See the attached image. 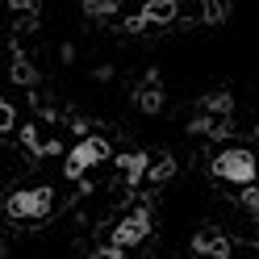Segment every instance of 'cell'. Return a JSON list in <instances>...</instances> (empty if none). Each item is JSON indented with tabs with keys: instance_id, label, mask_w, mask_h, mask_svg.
Returning a JSON list of instances; mask_svg holds the SVG:
<instances>
[{
	"instance_id": "cell-1",
	"label": "cell",
	"mask_w": 259,
	"mask_h": 259,
	"mask_svg": "<svg viewBox=\"0 0 259 259\" xmlns=\"http://www.w3.org/2000/svg\"><path fill=\"white\" fill-rule=\"evenodd\" d=\"M209 171H213L218 180H226V184L251 188V184L259 180V159H255V151H247V147H222L213 159H209Z\"/></svg>"
},
{
	"instance_id": "cell-2",
	"label": "cell",
	"mask_w": 259,
	"mask_h": 259,
	"mask_svg": "<svg viewBox=\"0 0 259 259\" xmlns=\"http://www.w3.org/2000/svg\"><path fill=\"white\" fill-rule=\"evenodd\" d=\"M55 209V188L51 184H29V188H13L5 197V213L13 222H46Z\"/></svg>"
},
{
	"instance_id": "cell-3",
	"label": "cell",
	"mask_w": 259,
	"mask_h": 259,
	"mask_svg": "<svg viewBox=\"0 0 259 259\" xmlns=\"http://www.w3.org/2000/svg\"><path fill=\"white\" fill-rule=\"evenodd\" d=\"M105 159H109V142L105 138H84V142H75V147L67 151L63 176H67V180H79L84 171H92L96 163H105Z\"/></svg>"
},
{
	"instance_id": "cell-4",
	"label": "cell",
	"mask_w": 259,
	"mask_h": 259,
	"mask_svg": "<svg viewBox=\"0 0 259 259\" xmlns=\"http://www.w3.org/2000/svg\"><path fill=\"white\" fill-rule=\"evenodd\" d=\"M151 234V209H134L117 222V230L109 234V255H121L125 247H138L142 238Z\"/></svg>"
},
{
	"instance_id": "cell-5",
	"label": "cell",
	"mask_w": 259,
	"mask_h": 259,
	"mask_svg": "<svg viewBox=\"0 0 259 259\" xmlns=\"http://www.w3.org/2000/svg\"><path fill=\"white\" fill-rule=\"evenodd\" d=\"M176 13H180V0H147V5L138 9V17H130V21H125V29L134 34V29L167 25V21H176Z\"/></svg>"
},
{
	"instance_id": "cell-6",
	"label": "cell",
	"mask_w": 259,
	"mask_h": 259,
	"mask_svg": "<svg viewBox=\"0 0 259 259\" xmlns=\"http://www.w3.org/2000/svg\"><path fill=\"white\" fill-rule=\"evenodd\" d=\"M192 251H197V255H213V259H230L234 255V242L226 238L222 230H197V234H192Z\"/></svg>"
},
{
	"instance_id": "cell-7",
	"label": "cell",
	"mask_w": 259,
	"mask_h": 259,
	"mask_svg": "<svg viewBox=\"0 0 259 259\" xmlns=\"http://www.w3.org/2000/svg\"><path fill=\"white\" fill-rule=\"evenodd\" d=\"M121 171H125V184H142L147 180V155H125Z\"/></svg>"
},
{
	"instance_id": "cell-8",
	"label": "cell",
	"mask_w": 259,
	"mask_h": 259,
	"mask_svg": "<svg viewBox=\"0 0 259 259\" xmlns=\"http://www.w3.org/2000/svg\"><path fill=\"white\" fill-rule=\"evenodd\" d=\"M138 105L147 109V113H159V105H163V92H159V84H155V79H151V84L138 92Z\"/></svg>"
},
{
	"instance_id": "cell-9",
	"label": "cell",
	"mask_w": 259,
	"mask_h": 259,
	"mask_svg": "<svg viewBox=\"0 0 259 259\" xmlns=\"http://www.w3.org/2000/svg\"><path fill=\"white\" fill-rule=\"evenodd\" d=\"M167 176H176V159H159V163L147 171V184H159V180H167Z\"/></svg>"
},
{
	"instance_id": "cell-10",
	"label": "cell",
	"mask_w": 259,
	"mask_h": 259,
	"mask_svg": "<svg viewBox=\"0 0 259 259\" xmlns=\"http://www.w3.org/2000/svg\"><path fill=\"white\" fill-rule=\"evenodd\" d=\"M84 13L88 17H109V13H117V0H84Z\"/></svg>"
},
{
	"instance_id": "cell-11",
	"label": "cell",
	"mask_w": 259,
	"mask_h": 259,
	"mask_svg": "<svg viewBox=\"0 0 259 259\" xmlns=\"http://www.w3.org/2000/svg\"><path fill=\"white\" fill-rule=\"evenodd\" d=\"M201 13H205V21H226V0H201Z\"/></svg>"
},
{
	"instance_id": "cell-12",
	"label": "cell",
	"mask_w": 259,
	"mask_h": 259,
	"mask_svg": "<svg viewBox=\"0 0 259 259\" xmlns=\"http://www.w3.org/2000/svg\"><path fill=\"white\" fill-rule=\"evenodd\" d=\"M13 79H17V84H34V67H29L21 55H13Z\"/></svg>"
},
{
	"instance_id": "cell-13",
	"label": "cell",
	"mask_w": 259,
	"mask_h": 259,
	"mask_svg": "<svg viewBox=\"0 0 259 259\" xmlns=\"http://www.w3.org/2000/svg\"><path fill=\"white\" fill-rule=\"evenodd\" d=\"M9 9H17V13L29 17V13H34V0H9Z\"/></svg>"
}]
</instances>
